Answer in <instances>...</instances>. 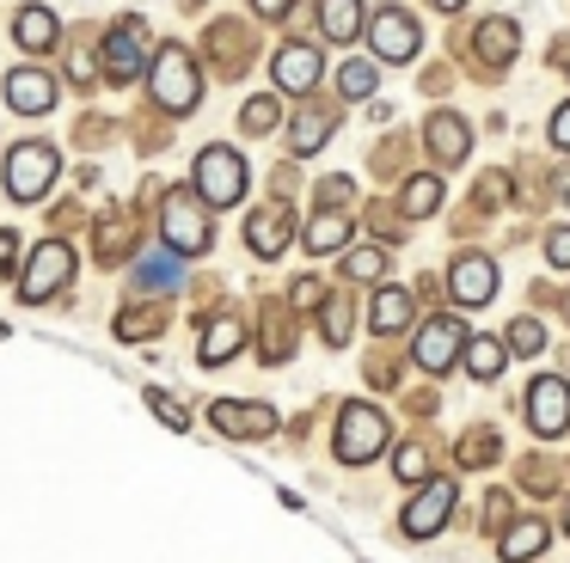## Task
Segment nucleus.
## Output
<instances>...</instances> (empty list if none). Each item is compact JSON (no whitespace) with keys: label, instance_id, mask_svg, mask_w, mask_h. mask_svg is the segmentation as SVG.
<instances>
[{"label":"nucleus","instance_id":"f257e3e1","mask_svg":"<svg viewBox=\"0 0 570 563\" xmlns=\"http://www.w3.org/2000/svg\"><path fill=\"white\" fill-rule=\"evenodd\" d=\"M190 190H197L209 208H234L239 196H246V159H239L234 147H203L197 154V184H190Z\"/></svg>","mask_w":570,"mask_h":563},{"label":"nucleus","instance_id":"f03ea898","mask_svg":"<svg viewBox=\"0 0 570 563\" xmlns=\"http://www.w3.org/2000/svg\"><path fill=\"white\" fill-rule=\"evenodd\" d=\"M154 98H160L166 110H190V105L203 98L197 61H190L185 43H166L160 56H154Z\"/></svg>","mask_w":570,"mask_h":563},{"label":"nucleus","instance_id":"7ed1b4c3","mask_svg":"<svg viewBox=\"0 0 570 563\" xmlns=\"http://www.w3.org/2000/svg\"><path fill=\"white\" fill-rule=\"evenodd\" d=\"M56 171H62V159H56L50 141H19L13 154H7V190H13L19 203H38Z\"/></svg>","mask_w":570,"mask_h":563},{"label":"nucleus","instance_id":"20e7f679","mask_svg":"<svg viewBox=\"0 0 570 563\" xmlns=\"http://www.w3.org/2000/svg\"><path fill=\"white\" fill-rule=\"evenodd\" d=\"M381 447H386V416L374 404H344V416H337V460L368 465Z\"/></svg>","mask_w":570,"mask_h":563},{"label":"nucleus","instance_id":"39448f33","mask_svg":"<svg viewBox=\"0 0 570 563\" xmlns=\"http://www.w3.org/2000/svg\"><path fill=\"white\" fill-rule=\"evenodd\" d=\"M528 423H533V435H564L570 428V379L564 374H540L528 386Z\"/></svg>","mask_w":570,"mask_h":563},{"label":"nucleus","instance_id":"423d86ee","mask_svg":"<svg viewBox=\"0 0 570 563\" xmlns=\"http://www.w3.org/2000/svg\"><path fill=\"white\" fill-rule=\"evenodd\" d=\"M68 276H75V245L43 239L38 251H31V269H26V282H19V294H26V300H50L56 288H68Z\"/></svg>","mask_w":570,"mask_h":563},{"label":"nucleus","instance_id":"0eeeda50","mask_svg":"<svg viewBox=\"0 0 570 563\" xmlns=\"http://www.w3.org/2000/svg\"><path fill=\"white\" fill-rule=\"evenodd\" d=\"M466 349V330H460V318H423L417 325V343H411V355H417L423 374H448L454 367V355Z\"/></svg>","mask_w":570,"mask_h":563},{"label":"nucleus","instance_id":"6e6552de","mask_svg":"<svg viewBox=\"0 0 570 563\" xmlns=\"http://www.w3.org/2000/svg\"><path fill=\"white\" fill-rule=\"evenodd\" d=\"M368 43H374V56H381V61H411L423 49V31H417L411 12L381 7V12H374V24H368Z\"/></svg>","mask_w":570,"mask_h":563},{"label":"nucleus","instance_id":"1a4fd4ad","mask_svg":"<svg viewBox=\"0 0 570 563\" xmlns=\"http://www.w3.org/2000/svg\"><path fill=\"white\" fill-rule=\"evenodd\" d=\"M454 477H430V484L411 496V508H405V533L411 539H430V533H442L448 526V514H454Z\"/></svg>","mask_w":570,"mask_h":563},{"label":"nucleus","instance_id":"9d476101","mask_svg":"<svg viewBox=\"0 0 570 563\" xmlns=\"http://www.w3.org/2000/svg\"><path fill=\"white\" fill-rule=\"evenodd\" d=\"M166 239H173L178 251H209V215L197 208V190L166 196Z\"/></svg>","mask_w":570,"mask_h":563},{"label":"nucleus","instance_id":"9b49d317","mask_svg":"<svg viewBox=\"0 0 570 563\" xmlns=\"http://www.w3.org/2000/svg\"><path fill=\"white\" fill-rule=\"evenodd\" d=\"M209 423L222 428V435H234V441H258V435H271V428H276V411H271V404L215 398V404H209Z\"/></svg>","mask_w":570,"mask_h":563},{"label":"nucleus","instance_id":"f8f14e48","mask_svg":"<svg viewBox=\"0 0 570 563\" xmlns=\"http://www.w3.org/2000/svg\"><path fill=\"white\" fill-rule=\"evenodd\" d=\"M271 73H276L283 92H313V86H320V49L313 43H283L276 61H271Z\"/></svg>","mask_w":570,"mask_h":563},{"label":"nucleus","instance_id":"ddd939ff","mask_svg":"<svg viewBox=\"0 0 570 563\" xmlns=\"http://www.w3.org/2000/svg\"><path fill=\"white\" fill-rule=\"evenodd\" d=\"M7 105H13L19 117H43V110L56 105V73H43V68L7 73Z\"/></svg>","mask_w":570,"mask_h":563},{"label":"nucleus","instance_id":"4468645a","mask_svg":"<svg viewBox=\"0 0 570 563\" xmlns=\"http://www.w3.org/2000/svg\"><path fill=\"white\" fill-rule=\"evenodd\" d=\"M448 288H454L460 306H484V300L497 294V264H491V257H479V251L460 257L454 276H448Z\"/></svg>","mask_w":570,"mask_h":563},{"label":"nucleus","instance_id":"2eb2a0df","mask_svg":"<svg viewBox=\"0 0 570 563\" xmlns=\"http://www.w3.org/2000/svg\"><path fill=\"white\" fill-rule=\"evenodd\" d=\"M105 73H117V80H136L141 73V19H124L105 37Z\"/></svg>","mask_w":570,"mask_h":563},{"label":"nucleus","instance_id":"dca6fc26","mask_svg":"<svg viewBox=\"0 0 570 563\" xmlns=\"http://www.w3.org/2000/svg\"><path fill=\"white\" fill-rule=\"evenodd\" d=\"M246 245L258 257H283V245H288V208L283 203L258 208V215H252V227H246Z\"/></svg>","mask_w":570,"mask_h":563},{"label":"nucleus","instance_id":"f3484780","mask_svg":"<svg viewBox=\"0 0 570 563\" xmlns=\"http://www.w3.org/2000/svg\"><path fill=\"white\" fill-rule=\"evenodd\" d=\"M239 343H246V325H239V318H215V325L203 330V343H197V362L222 367L227 355H239Z\"/></svg>","mask_w":570,"mask_h":563},{"label":"nucleus","instance_id":"a211bd4d","mask_svg":"<svg viewBox=\"0 0 570 563\" xmlns=\"http://www.w3.org/2000/svg\"><path fill=\"white\" fill-rule=\"evenodd\" d=\"M320 31L332 37V43L362 37V31H368V24H362V0H320Z\"/></svg>","mask_w":570,"mask_h":563},{"label":"nucleus","instance_id":"6ab92c4d","mask_svg":"<svg viewBox=\"0 0 570 563\" xmlns=\"http://www.w3.org/2000/svg\"><path fill=\"white\" fill-rule=\"evenodd\" d=\"M546 539H552V526H546V521H515L503 539H497V551H503V563H521V557H540Z\"/></svg>","mask_w":570,"mask_h":563},{"label":"nucleus","instance_id":"aec40b11","mask_svg":"<svg viewBox=\"0 0 570 563\" xmlns=\"http://www.w3.org/2000/svg\"><path fill=\"white\" fill-rule=\"evenodd\" d=\"M368 318H374L381 337H399V330L411 325V294L405 288H381V294H374V306H368Z\"/></svg>","mask_w":570,"mask_h":563},{"label":"nucleus","instance_id":"412c9836","mask_svg":"<svg viewBox=\"0 0 570 563\" xmlns=\"http://www.w3.org/2000/svg\"><path fill=\"white\" fill-rule=\"evenodd\" d=\"M515 49H521V31H515L509 19H484V24H479V56L491 61V68H503Z\"/></svg>","mask_w":570,"mask_h":563},{"label":"nucleus","instance_id":"4be33fe9","mask_svg":"<svg viewBox=\"0 0 570 563\" xmlns=\"http://www.w3.org/2000/svg\"><path fill=\"white\" fill-rule=\"evenodd\" d=\"M13 37H19L26 49H56V12H50V7H26V12L13 19Z\"/></svg>","mask_w":570,"mask_h":563},{"label":"nucleus","instance_id":"5701e85b","mask_svg":"<svg viewBox=\"0 0 570 563\" xmlns=\"http://www.w3.org/2000/svg\"><path fill=\"white\" fill-rule=\"evenodd\" d=\"M430 147H435V159H466V147H472L466 122L460 117H430Z\"/></svg>","mask_w":570,"mask_h":563},{"label":"nucleus","instance_id":"b1692460","mask_svg":"<svg viewBox=\"0 0 570 563\" xmlns=\"http://www.w3.org/2000/svg\"><path fill=\"white\" fill-rule=\"evenodd\" d=\"M350 245V220L344 215H320L307 227V251H344Z\"/></svg>","mask_w":570,"mask_h":563},{"label":"nucleus","instance_id":"393cba45","mask_svg":"<svg viewBox=\"0 0 570 563\" xmlns=\"http://www.w3.org/2000/svg\"><path fill=\"white\" fill-rule=\"evenodd\" d=\"M325 135H332V117L307 110V117H301L295 129H288V147H295V154H320V147H325Z\"/></svg>","mask_w":570,"mask_h":563},{"label":"nucleus","instance_id":"a878e982","mask_svg":"<svg viewBox=\"0 0 570 563\" xmlns=\"http://www.w3.org/2000/svg\"><path fill=\"white\" fill-rule=\"evenodd\" d=\"M466 367L479 379H497V374H503V343H497V337H472L466 343Z\"/></svg>","mask_w":570,"mask_h":563},{"label":"nucleus","instance_id":"bb28decb","mask_svg":"<svg viewBox=\"0 0 570 563\" xmlns=\"http://www.w3.org/2000/svg\"><path fill=\"white\" fill-rule=\"evenodd\" d=\"M344 276H350V282H381V276H386V251H381V245H362V251H350V257H344Z\"/></svg>","mask_w":570,"mask_h":563},{"label":"nucleus","instance_id":"cd10ccee","mask_svg":"<svg viewBox=\"0 0 570 563\" xmlns=\"http://www.w3.org/2000/svg\"><path fill=\"white\" fill-rule=\"evenodd\" d=\"M136 276H141V288H178V264L166 251H148L136 264Z\"/></svg>","mask_w":570,"mask_h":563},{"label":"nucleus","instance_id":"c85d7f7f","mask_svg":"<svg viewBox=\"0 0 570 563\" xmlns=\"http://www.w3.org/2000/svg\"><path fill=\"white\" fill-rule=\"evenodd\" d=\"M337 92H344V98H368L374 92V61H344V68H337Z\"/></svg>","mask_w":570,"mask_h":563},{"label":"nucleus","instance_id":"c756f323","mask_svg":"<svg viewBox=\"0 0 570 563\" xmlns=\"http://www.w3.org/2000/svg\"><path fill=\"white\" fill-rule=\"evenodd\" d=\"M239 122H246L252 135H271L276 122H283V110H276V98H246V110H239Z\"/></svg>","mask_w":570,"mask_h":563},{"label":"nucleus","instance_id":"7c9ffc66","mask_svg":"<svg viewBox=\"0 0 570 563\" xmlns=\"http://www.w3.org/2000/svg\"><path fill=\"white\" fill-rule=\"evenodd\" d=\"M442 203V178H411L405 184V215H430Z\"/></svg>","mask_w":570,"mask_h":563},{"label":"nucleus","instance_id":"2f4dec72","mask_svg":"<svg viewBox=\"0 0 570 563\" xmlns=\"http://www.w3.org/2000/svg\"><path fill=\"white\" fill-rule=\"evenodd\" d=\"M148 411L160 416L166 428H190V411H185V404L173 398V392H160V386H148Z\"/></svg>","mask_w":570,"mask_h":563},{"label":"nucleus","instance_id":"473e14b6","mask_svg":"<svg viewBox=\"0 0 570 563\" xmlns=\"http://www.w3.org/2000/svg\"><path fill=\"white\" fill-rule=\"evenodd\" d=\"M393 465H399V477H405V484H423V472H430V453H423V441H405Z\"/></svg>","mask_w":570,"mask_h":563},{"label":"nucleus","instance_id":"72a5a7b5","mask_svg":"<svg viewBox=\"0 0 570 563\" xmlns=\"http://www.w3.org/2000/svg\"><path fill=\"white\" fill-rule=\"evenodd\" d=\"M509 349H515V355H540V343H546V330L540 325H533V318H515V325H509Z\"/></svg>","mask_w":570,"mask_h":563},{"label":"nucleus","instance_id":"f704fd0d","mask_svg":"<svg viewBox=\"0 0 570 563\" xmlns=\"http://www.w3.org/2000/svg\"><path fill=\"white\" fill-rule=\"evenodd\" d=\"M148 330H160V318H148V313H124V325H117V337H124V343H141Z\"/></svg>","mask_w":570,"mask_h":563},{"label":"nucleus","instance_id":"c9c22d12","mask_svg":"<svg viewBox=\"0 0 570 563\" xmlns=\"http://www.w3.org/2000/svg\"><path fill=\"white\" fill-rule=\"evenodd\" d=\"M546 257H552V269H570V227H558L552 239H546Z\"/></svg>","mask_w":570,"mask_h":563},{"label":"nucleus","instance_id":"e433bc0d","mask_svg":"<svg viewBox=\"0 0 570 563\" xmlns=\"http://www.w3.org/2000/svg\"><path fill=\"white\" fill-rule=\"evenodd\" d=\"M13 264H19V233L7 227V233H0V282L13 276Z\"/></svg>","mask_w":570,"mask_h":563},{"label":"nucleus","instance_id":"4c0bfd02","mask_svg":"<svg viewBox=\"0 0 570 563\" xmlns=\"http://www.w3.org/2000/svg\"><path fill=\"white\" fill-rule=\"evenodd\" d=\"M552 141L570 154V105H558V110H552Z\"/></svg>","mask_w":570,"mask_h":563},{"label":"nucleus","instance_id":"58836bf2","mask_svg":"<svg viewBox=\"0 0 570 563\" xmlns=\"http://www.w3.org/2000/svg\"><path fill=\"white\" fill-rule=\"evenodd\" d=\"M320 300H325L320 282H301V288H295V306H320Z\"/></svg>","mask_w":570,"mask_h":563},{"label":"nucleus","instance_id":"ea45409f","mask_svg":"<svg viewBox=\"0 0 570 563\" xmlns=\"http://www.w3.org/2000/svg\"><path fill=\"white\" fill-rule=\"evenodd\" d=\"M252 7H258L264 19H276V12H288V0H252Z\"/></svg>","mask_w":570,"mask_h":563},{"label":"nucleus","instance_id":"a19ab883","mask_svg":"<svg viewBox=\"0 0 570 563\" xmlns=\"http://www.w3.org/2000/svg\"><path fill=\"white\" fill-rule=\"evenodd\" d=\"M430 7H442V12H460V7H466V0H430Z\"/></svg>","mask_w":570,"mask_h":563},{"label":"nucleus","instance_id":"79ce46f5","mask_svg":"<svg viewBox=\"0 0 570 563\" xmlns=\"http://www.w3.org/2000/svg\"><path fill=\"white\" fill-rule=\"evenodd\" d=\"M558 190H564V196H570V171H564V184H558Z\"/></svg>","mask_w":570,"mask_h":563},{"label":"nucleus","instance_id":"37998d69","mask_svg":"<svg viewBox=\"0 0 570 563\" xmlns=\"http://www.w3.org/2000/svg\"><path fill=\"white\" fill-rule=\"evenodd\" d=\"M564 533H570V508H564Z\"/></svg>","mask_w":570,"mask_h":563},{"label":"nucleus","instance_id":"c03bdc74","mask_svg":"<svg viewBox=\"0 0 570 563\" xmlns=\"http://www.w3.org/2000/svg\"><path fill=\"white\" fill-rule=\"evenodd\" d=\"M0 337H7V325H0Z\"/></svg>","mask_w":570,"mask_h":563}]
</instances>
